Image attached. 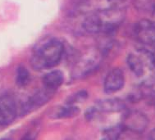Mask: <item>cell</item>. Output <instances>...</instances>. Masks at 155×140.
I'll return each mask as SVG.
<instances>
[{
    "instance_id": "1",
    "label": "cell",
    "mask_w": 155,
    "mask_h": 140,
    "mask_svg": "<svg viewBox=\"0 0 155 140\" xmlns=\"http://www.w3.org/2000/svg\"><path fill=\"white\" fill-rule=\"evenodd\" d=\"M124 18L125 11L116 6L88 16L83 27L91 34H110L118 28Z\"/></svg>"
},
{
    "instance_id": "2",
    "label": "cell",
    "mask_w": 155,
    "mask_h": 140,
    "mask_svg": "<svg viewBox=\"0 0 155 140\" xmlns=\"http://www.w3.org/2000/svg\"><path fill=\"white\" fill-rule=\"evenodd\" d=\"M64 46L56 39L46 40L38 46L31 57V64L35 70L54 67L62 60Z\"/></svg>"
},
{
    "instance_id": "3",
    "label": "cell",
    "mask_w": 155,
    "mask_h": 140,
    "mask_svg": "<svg viewBox=\"0 0 155 140\" xmlns=\"http://www.w3.org/2000/svg\"><path fill=\"white\" fill-rule=\"evenodd\" d=\"M103 54L99 49H90L81 54L73 68V76L80 78L88 76L99 67Z\"/></svg>"
},
{
    "instance_id": "4",
    "label": "cell",
    "mask_w": 155,
    "mask_h": 140,
    "mask_svg": "<svg viewBox=\"0 0 155 140\" xmlns=\"http://www.w3.org/2000/svg\"><path fill=\"white\" fill-rule=\"evenodd\" d=\"M127 62L130 70L138 77L144 76L147 69L150 66H153L152 53L143 50L130 53L127 57Z\"/></svg>"
},
{
    "instance_id": "5",
    "label": "cell",
    "mask_w": 155,
    "mask_h": 140,
    "mask_svg": "<svg viewBox=\"0 0 155 140\" xmlns=\"http://www.w3.org/2000/svg\"><path fill=\"white\" fill-rule=\"evenodd\" d=\"M149 123V118L144 113L140 111H130L122 118L121 127L133 133L141 134L145 131Z\"/></svg>"
},
{
    "instance_id": "6",
    "label": "cell",
    "mask_w": 155,
    "mask_h": 140,
    "mask_svg": "<svg viewBox=\"0 0 155 140\" xmlns=\"http://www.w3.org/2000/svg\"><path fill=\"white\" fill-rule=\"evenodd\" d=\"M54 90H49L45 87L38 90L23 104L21 106V113L25 115L41 107L49 102L51 98L54 97Z\"/></svg>"
},
{
    "instance_id": "7",
    "label": "cell",
    "mask_w": 155,
    "mask_h": 140,
    "mask_svg": "<svg viewBox=\"0 0 155 140\" xmlns=\"http://www.w3.org/2000/svg\"><path fill=\"white\" fill-rule=\"evenodd\" d=\"M17 105L12 96L3 95L0 97V126L9 125L17 116Z\"/></svg>"
},
{
    "instance_id": "8",
    "label": "cell",
    "mask_w": 155,
    "mask_h": 140,
    "mask_svg": "<svg viewBox=\"0 0 155 140\" xmlns=\"http://www.w3.org/2000/svg\"><path fill=\"white\" fill-rule=\"evenodd\" d=\"M135 36L139 42L145 45L155 44V24L150 20L139 21L134 29Z\"/></svg>"
},
{
    "instance_id": "9",
    "label": "cell",
    "mask_w": 155,
    "mask_h": 140,
    "mask_svg": "<svg viewBox=\"0 0 155 140\" xmlns=\"http://www.w3.org/2000/svg\"><path fill=\"white\" fill-rule=\"evenodd\" d=\"M125 84V76L120 68H113L107 73L104 83V89L107 93H113L121 90Z\"/></svg>"
},
{
    "instance_id": "10",
    "label": "cell",
    "mask_w": 155,
    "mask_h": 140,
    "mask_svg": "<svg viewBox=\"0 0 155 140\" xmlns=\"http://www.w3.org/2000/svg\"><path fill=\"white\" fill-rule=\"evenodd\" d=\"M126 107V104L119 98H108L101 100L97 103L94 107L96 112L99 113H116L123 111Z\"/></svg>"
},
{
    "instance_id": "11",
    "label": "cell",
    "mask_w": 155,
    "mask_h": 140,
    "mask_svg": "<svg viewBox=\"0 0 155 140\" xmlns=\"http://www.w3.org/2000/svg\"><path fill=\"white\" fill-rule=\"evenodd\" d=\"M63 83V75L60 70H52L43 77L44 87L56 91Z\"/></svg>"
},
{
    "instance_id": "12",
    "label": "cell",
    "mask_w": 155,
    "mask_h": 140,
    "mask_svg": "<svg viewBox=\"0 0 155 140\" xmlns=\"http://www.w3.org/2000/svg\"><path fill=\"white\" fill-rule=\"evenodd\" d=\"M79 107L76 105L66 104L65 106L58 107L54 110L51 116L54 119H67V118H73L80 114Z\"/></svg>"
},
{
    "instance_id": "13",
    "label": "cell",
    "mask_w": 155,
    "mask_h": 140,
    "mask_svg": "<svg viewBox=\"0 0 155 140\" xmlns=\"http://www.w3.org/2000/svg\"><path fill=\"white\" fill-rule=\"evenodd\" d=\"M31 82V74L26 67L20 66L17 68L16 75V83L19 87H25Z\"/></svg>"
},
{
    "instance_id": "14",
    "label": "cell",
    "mask_w": 155,
    "mask_h": 140,
    "mask_svg": "<svg viewBox=\"0 0 155 140\" xmlns=\"http://www.w3.org/2000/svg\"><path fill=\"white\" fill-rule=\"evenodd\" d=\"M88 98V93L86 91H79L76 92L68 98L67 100V104H71V105H76V103H80L82 102H85L86 98Z\"/></svg>"
},
{
    "instance_id": "15",
    "label": "cell",
    "mask_w": 155,
    "mask_h": 140,
    "mask_svg": "<svg viewBox=\"0 0 155 140\" xmlns=\"http://www.w3.org/2000/svg\"><path fill=\"white\" fill-rule=\"evenodd\" d=\"M122 130L123 128L121 125L110 128L105 132L104 138L101 140H118Z\"/></svg>"
},
{
    "instance_id": "16",
    "label": "cell",
    "mask_w": 155,
    "mask_h": 140,
    "mask_svg": "<svg viewBox=\"0 0 155 140\" xmlns=\"http://www.w3.org/2000/svg\"><path fill=\"white\" fill-rule=\"evenodd\" d=\"M135 4L140 9L142 10H151L153 11V5L154 3H153L150 0H136Z\"/></svg>"
},
{
    "instance_id": "17",
    "label": "cell",
    "mask_w": 155,
    "mask_h": 140,
    "mask_svg": "<svg viewBox=\"0 0 155 140\" xmlns=\"http://www.w3.org/2000/svg\"><path fill=\"white\" fill-rule=\"evenodd\" d=\"M36 136V132L34 131V130H31V131L27 132L25 135H24V136L20 140H35Z\"/></svg>"
},
{
    "instance_id": "18",
    "label": "cell",
    "mask_w": 155,
    "mask_h": 140,
    "mask_svg": "<svg viewBox=\"0 0 155 140\" xmlns=\"http://www.w3.org/2000/svg\"><path fill=\"white\" fill-rule=\"evenodd\" d=\"M148 139L149 140H155V128L153 129L150 132L149 134V136H148Z\"/></svg>"
},
{
    "instance_id": "19",
    "label": "cell",
    "mask_w": 155,
    "mask_h": 140,
    "mask_svg": "<svg viewBox=\"0 0 155 140\" xmlns=\"http://www.w3.org/2000/svg\"><path fill=\"white\" fill-rule=\"evenodd\" d=\"M107 1H108L109 3L114 4V5H118L120 3H123L125 0H107Z\"/></svg>"
},
{
    "instance_id": "20",
    "label": "cell",
    "mask_w": 155,
    "mask_h": 140,
    "mask_svg": "<svg viewBox=\"0 0 155 140\" xmlns=\"http://www.w3.org/2000/svg\"><path fill=\"white\" fill-rule=\"evenodd\" d=\"M152 57H153V66L155 67V51H154V53H152Z\"/></svg>"
},
{
    "instance_id": "21",
    "label": "cell",
    "mask_w": 155,
    "mask_h": 140,
    "mask_svg": "<svg viewBox=\"0 0 155 140\" xmlns=\"http://www.w3.org/2000/svg\"><path fill=\"white\" fill-rule=\"evenodd\" d=\"M0 140H9V139H8V138H3V139H0Z\"/></svg>"
}]
</instances>
